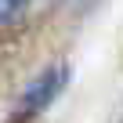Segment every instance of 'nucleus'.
<instances>
[{
    "mask_svg": "<svg viewBox=\"0 0 123 123\" xmlns=\"http://www.w3.org/2000/svg\"><path fill=\"white\" fill-rule=\"evenodd\" d=\"M65 76H69V69L65 65H54V69H43L36 80H33V87L25 91V98H22V105H18V116L25 119V116H36V112H43L58 94H62V87H65Z\"/></svg>",
    "mask_w": 123,
    "mask_h": 123,
    "instance_id": "1",
    "label": "nucleus"
},
{
    "mask_svg": "<svg viewBox=\"0 0 123 123\" xmlns=\"http://www.w3.org/2000/svg\"><path fill=\"white\" fill-rule=\"evenodd\" d=\"M25 4L29 0H0V25H11L25 15Z\"/></svg>",
    "mask_w": 123,
    "mask_h": 123,
    "instance_id": "2",
    "label": "nucleus"
}]
</instances>
